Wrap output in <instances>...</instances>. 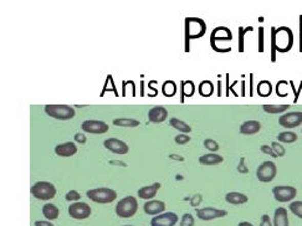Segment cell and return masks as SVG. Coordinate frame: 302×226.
Masks as SVG:
<instances>
[{
  "instance_id": "2e32d148",
  "label": "cell",
  "mask_w": 302,
  "mask_h": 226,
  "mask_svg": "<svg viewBox=\"0 0 302 226\" xmlns=\"http://www.w3.org/2000/svg\"><path fill=\"white\" fill-rule=\"evenodd\" d=\"M168 117V111L163 106H155L148 112V119L151 123H162Z\"/></svg>"
},
{
  "instance_id": "7dc6e473",
  "label": "cell",
  "mask_w": 302,
  "mask_h": 226,
  "mask_svg": "<svg viewBox=\"0 0 302 226\" xmlns=\"http://www.w3.org/2000/svg\"><path fill=\"white\" fill-rule=\"evenodd\" d=\"M237 170H239L240 173H248V168L245 167L244 158H241V160H240V164H239V167H237Z\"/></svg>"
},
{
  "instance_id": "6da1fadb",
  "label": "cell",
  "mask_w": 302,
  "mask_h": 226,
  "mask_svg": "<svg viewBox=\"0 0 302 226\" xmlns=\"http://www.w3.org/2000/svg\"><path fill=\"white\" fill-rule=\"evenodd\" d=\"M184 24H186V52H189L190 40L203 37L207 31V25L199 17H187Z\"/></svg>"
},
{
  "instance_id": "f6af8a7d",
  "label": "cell",
  "mask_w": 302,
  "mask_h": 226,
  "mask_svg": "<svg viewBox=\"0 0 302 226\" xmlns=\"http://www.w3.org/2000/svg\"><path fill=\"white\" fill-rule=\"evenodd\" d=\"M260 226H272V222H271V219H270L269 215H263L261 218V224Z\"/></svg>"
},
{
  "instance_id": "8d00e7d4",
  "label": "cell",
  "mask_w": 302,
  "mask_h": 226,
  "mask_svg": "<svg viewBox=\"0 0 302 226\" xmlns=\"http://www.w3.org/2000/svg\"><path fill=\"white\" fill-rule=\"evenodd\" d=\"M204 147L208 149V151L213 152V153H215V152L219 151V148H220L218 143H216L215 140H213V139H205L204 140Z\"/></svg>"
},
{
  "instance_id": "ee69618b",
  "label": "cell",
  "mask_w": 302,
  "mask_h": 226,
  "mask_svg": "<svg viewBox=\"0 0 302 226\" xmlns=\"http://www.w3.org/2000/svg\"><path fill=\"white\" fill-rule=\"evenodd\" d=\"M290 86L292 87V90H294V92H295V99H294V102H295V104H297L298 97H300V93H301V90H302V82H301V85H300V89H298V90L295 89L294 81H290Z\"/></svg>"
},
{
  "instance_id": "d590c367",
  "label": "cell",
  "mask_w": 302,
  "mask_h": 226,
  "mask_svg": "<svg viewBox=\"0 0 302 226\" xmlns=\"http://www.w3.org/2000/svg\"><path fill=\"white\" fill-rule=\"evenodd\" d=\"M289 209L294 215L302 219V201H292L291 204H290Z\"/></svg>"
},
{
  "instance_id": "836d02e7",
  "label": "cell",
  "mask_w": 302,
  "mask_h": 226,
  "mask_svg": "<svg viewBox=\"0 0 302 226\" xmlns=\"http://www.w3.org/2000/svg\"><path fill=\"white\" fill-rule=\"evenodd\" d=\"M249 31H253V26H248V28H239V52H244V37L245 34Z\"/></svg>"
},
{
  "instance_id": "4316f807",
  "label": "cell",
  "mask_w": 302,
  "mask_h": 226,
  "mask_svg": "<svg viewBox=\"0 0 302 226\" xmlns=\"http://www.w3.org/2000/svg\"><path fill=\"white\" fill-rule=\"evenodd\" d=\"M277 140H280V143H285V145H292L297 140V134L291 131L283 132L277 136Z\"/></svg>"
},
{
  "instance_id": "9c48e42d",
  "label": "cell",
  "mask_w": 302,
  "mask_h": 226,
  "mask_svg": "<svg viewBox=\"0 0 302 226\" xmlns=\"http://www.w3.org/2000/svg\"><path fill=\"white\" fill-rule=\"evenodd\" d=\"M69 215L75 220H85L91 215V207L86 202H74L69 207Z\"/></svg>"
},
{
  "instance_id": "603a6c76",
  "label": "cell",
  "mask_w": 302,
  "mask_h": 226,
  "mask_svg": "<svg viewBox=\"0 0 302 226\" xmlns=\"http://www.w3.org/2000/svg\"><path fill=\"white\" fill-rule=\"evenodd\" d=\"M223 157L222 155L216 154V153H209V154H204L199 158V163L203 164V166H216V164L223 163Z\"/></svg>"
},
{
  "instance_id": "ab89813d",
  "label": "cell",
  "mask_w": 302,
  "mask_h": 226,
  "mask_svg": "<svg viewBox=\"0 0 302 226\" xmlns=\"http://www.w3.org/2000/svg\"><path fill=\"white\" fill-rule=\"evenodd\" d=\"M271 148L274 149V152L276 153L277 157H284V155H285V148H284L278 142H272Z\"/></svg>"
},
{
  "instance_id": "3957f363",
  "label": "cell",
  "mask_w": 302,
  "mask_h": 226,
  "mask_svg": "<svg viewBox=\"0 0 302 226\" xmlns=\"http://www.w3.org/2000/svg\"><path fill=\"white\" fill-rule=\"evenodd\" d=\"M45 112L48 116L58 121H67L74 118L76 111L69 105H46Z\"/></svg>"
},
{
  "instance_id": "83f0119b",
  "label": "cell",
  "mask_w": 302,
  "mask_h": 226,
  "mask_svg": "<svg viewBox=\"0 0 302 226\" xmlns=\"http://www.w3.org/2000/svg\"><path fill=\"white\" fill-rule=\"evenodd\" d=\"M272 93V85L269 81H261L257 85V95L261 97H269Z\"/></svg>"
},
{
  "instance_id": "b9f144b4",
  "label": "cell",
  "mask_w": 302,
  "mask_h": 226,
  "mask_svg": "<svg viewBox=\"0 0 302 226\" xmlns=\"http://www.w3.org/2000/svg\"><path fill=\"white\" fill-rule=\"evenodd\" d=\"M174 140L177 145H187V143H189L190 137L187 136V134H179V136L175 137Z\"/></svg>"
},
{
  "instance_id": "74e56055",
  "label": "cell",
  "mask_w": 302,
  "mask_h": 226,
  "mask_svg": "<svg viewBox=\"0 0 302 226\" xmlns=\"http://www.w3.org/2000/svg\"><path fill=\"white\" fill-rule=\"evenodd\" d=\"M194 218L192 214H184L180 220V226H194Z\"/></svg>"
},
{
  "instance_id": "44dd1931",
  "label": "cell",
  "mask_w": 302,
  "mask_h": 226,
  "mask_svg": "<svg viewBox=\"0 0 302 226\" xmlns=\"http://www.w3.org/2000/svg\"><path fill=\"white\" fill-rule=\"evenodd\" d=\"M274 226H289V218H287V209L280 207L275 210L274 214Z\"/></svg>"
},
{
  "instance_id": "cb8c5ba5",
  "label": "cell",
  "mask_w": 302,
  "mask_h": 226,
  "mask_svg": "<svg viewBox=\"0 0 302 226\" xmlns=\"http://www.w3.org/2000/svg\"><path fill=\"white\" fill-rule=\"evenodd\" d=\"M180 87H182V97H180V102L184 104V96L186 97H192L194 95L195 92V85L193 81H182L180 82Z\"/></svg>"
},
{
  "instance_id": "1f68e13d",
  "label": "cell",
  "mask_w": 302,
  "mask_h": 226,
  "mask_svg": "<svg viewBox=\"0 0 302 226\" xmlns=\"http://www.w3.org/2000/svg\"><path fill=\"white\" fill-rule=\"evenodd\" d=\"M214 92V85L210 81H203L199 86V93L203 97L212 96Z\"/></svg>"
},
{
  "instance_id": "6f0895ef",
  "label": "cell",
  "mask_w": 302,
  "mask_h": 226,
  "mask_svg": "<svg viewBox=\"0 0 302 226\" xmlns=\"http://www.w3.org/2000/svg\"><path fill=\"white\" fill-rule=\"evenodd\" d=\"M125 226H132V225H125Z\"/></svg>"
},
{
  "instance_id": "11a10c76",
  "label": "cell",
  "mask_w": 302,
  "mask_h": 226,
  "mask_svg": "<svg viewBox=\"0 0 302 226\" xmlns=\"http://www.w3.org/2000/svg\"><path fill=\"white\" fill-rule=\"evenodd\" d=\"M237 226H254V225L250 224V222H248V221H243V222H240V224Z\"/></svg>"
},
{
  "instance_id": "8fae6325",
  "label": "cell",
  "mask_w": 302,
  "mask_h": 226,
  "mask_svg": "<svg viewBox=\"0 0 302 226\" xmlns=\"http://www.w3.org/2000/svg\"><path fill=\"white\" fill-rule=\"evenodd\" d=\"M82 131H85L86 133H91V134H104L108 132V125L105 122L101 121H85L82 122L81 125Z\"/></svg>"
},
{
  "instance_id": "9f6ffc18",
  "label": "cell",
  "mask_w": 302,
  "mask_h": 226,
  "mask_svg": "<svg viewBox=\"0 0 302 226\" xmlns=\"http://www.w3.org/2000/svg\"><path fill=\"white\" fill-rule=\"evenodd\" d=\"M169 157H171V158H174V159H179V160H184V159H183V158H182V157H178V155H173V154H172V155H169Z\"/></svg>"
},
{
  "instance_id": "c3c4849f",
  "label": "cell",
  "mask_w": 302,
  "mask_h": 226,
  "mask_svg": "<svg viewBox=\"0 0 302 226\" xmlns=\"http://www.w3.org/2000/svg\"><path fill=\"white\" fill-rule=\"evenodd\" d=\"M35 226H54V224L46 220H40V221H35Z\"/></svg>"
},
{
  "instance_id": "4dcf8cb0",
  "label": "cell",
  "mask_w": 302,
  "mask_h": 226,
  "mask_svg": "<svg viewBox=\"0 0 302 226\" xmlns=\"http://www.w3.org/2000/svg\"><path fill=\"white\" fill-rule=\"evenodd\" d=\"M113 125L118 127H138L139 121L132 118H117L113 121Z\"/></svg>"
},
{
  "instance_id": "e575fe53",
  "label": "cell",
  "mask_w": 302,
  "mask_h": 226,
  "mask_svg": "<svg viewBox=\"0 0 302 226\" xmlns=\"http://www.w3.org/2000/svg\"><path fill=\"white\" fill-rule=\"evenodd\" d=\"M275 31H276V28L275 26H272L271 28V49H270V52H271V55H270V58H271V63H275L276 61V44H275Z\"/></svg>"
},
{
  "instance_id": "bcb514c9",
  "label": "cell",
  "mask_w": 302,
  "mask_h": 226,
  "mask_svg": "<svg viewBox=\"0 0 302 226\" xmlns=\"http://www.w3.org/2000/svg\"><path fill=\"white\" fill-rule=\"evenodd\" d=\"M75 140H76V142L81 143V145H84V143H86V137H85L82 133H76L75 134Z\"/></svg>"
},
{
  "instance_id": "f907efd6",
  "label": "cell",
  "mask_w": 302,
  "mask_h": 226,
  "mask_svg": "<svg viewBox=\"0 0 302 226\" xmlns=\"http://www.w3.org/2000/svg\"><path fill=\"white\" fill-rule=\"evenodd\" d=\"M229 77H230V76H229V73H227V75H225V78H227V93H225V96L230 95V85H229Z\"/></svg>"
},
{
  "instance_id": "8992f818",
  "label": "cell",
  "mask_w": 302,
  "mask_h": 226,
  "mask_svg": "<svg viewBox=\"0 0 302 226\" xmlns=\"http://www.w3.org/2000/svg\"><path fill=\"white\" fill-rule=\"evenodd\" d=\"M31 194L37 200H51L55 198L57 190L54 184L49 183V181H37L31 187Z\"/></svg>"
},
{
  "instance_id": "db71d44e",
  "label": "cell",
  "mask_w": 302,
  "mask_h": 226,
  "mask_svg": "<svg viewBox=\"0 0 302 226\" xmlns=\"http://www.w3.org/2000/svg\"><path fill=\"white\" fill-rule=\"evenodd\" d=\"M241 96H245V81H241Z\"/></svg>"
},
{
  "instance_id": "484cf974",
  "label": "cell",
  "mask_w": 302,
  "mask_h": 226,
  "mask_svg": "<svg viewBox=\"0 0 302 226\" xmlns=\"http://www.w3.org/2000/svg\"><path fill=\"white\" fill-rule=\"evenodd\" d=\"M290 108V105H263V110L266 113L271 114H278L285 112Z\"/></svg>"
},
{
  "instance_id": "f1b7e54d",
  "label": "cell",
  "mask_w": 302,
  "mask_h": 226,
  "mask_svg": "<svg viewBox=\"0 0 302 226\" xmlns=\"http://www.w3.org/2000/svg\"><path fill=\"white\" fill-rule=\"evenodd\" d=\"M169 123H171L172 127H174L177 131L182 132V133H189V132H192V128H190L189 125H187L186 122L180 121V119L178 118H172L171 121H169Z\"/></svg>"
},
{
  "instance_id": "7bdbcfd3",
  "label": "cell",
  "mask_w": 302,
  "mask_h": 226,
  "mask_svg": "<svg viewBox=\"0 0 302 226\" xmlns=\"http://www.w3.org/2000/svg\"><path fill=\"white\" fill-rule=\"evenodd\" d=\"M259 52H264V28H259Z\"/></svg>"
},
{
  "instance_id": "ba28073f",
  "label": "cell",
  "mask_w": 302,
  "mask_h": 226,
  "mask_svg": "<svg viewBox=\"0 0 302 226\" xmlns=\"http://www.w3.org/2000/svg\"><path fill=\"white\" fill-rule=\"evenodd\" d=\"M275 200L278 202H289L294 200L297 195V189L291 186H276L272 189Z\"/></svg>"
},
{
  "instance_id": "9a60e30c",
  "label": "cell",
  "mask_w": 302,
  "mask_h": 226,
  "mask_svg": "<svg viewBox=\"0 0 302 226\" xmlns=\"http://www.w3.org/2000/svg\"><path fill=\"white\" fill-rule=\"evenodd\" d=\"M105 148L112 152L114 154H127L128 153V146L122 140L117 139V138H108L104 142Z\"/></svg>"
},
{
  "instance_id": "277c9868",
  "label": "cell",
  "mask_w": 302,
  "mask_h": 226,
  "mask_svg": "<svg viewBox=\"0 0 302 226\" xmlns=\"http://www.w3.org/2000/svg\"><path fill=\"white\" fill-rule=\"evenodd\" d=\"M138 210V201L134 196H126L122 200H119L116 205V214L119 218L128 219L136 215Z\"/></svg>"
},
{
  "instance_id": "5b68a950",
  "label": "cell",
  "mask_w": 302,
  "mask_h": 226,
  "mask_svg": "<svg viewBox=\"0 0 302 226\" xmlns=\"http://www.w3.org/2000/svg\"><path fill=\"white\" fill-rule=\"evenodd\" d=\"M87 198L97 204H111L117 199V193L110 188H97V189L87 190Z\"/></svg>"
},
{
  "instance_id": "ac0fdd59",
  "label": "cell",
  "mask_w": 302,
  "mask_h": 226,
  "mask_svg": "<svg viewBox=\"0 0 302 226\" xmlns=\"http://www.w3.org/2000/svg\"><path fill=\"white\" fill-rule=\"evenodd\" d=\"M55 153H56L58 157H72V155L77 153V147L72 142L63 143V145H58L55 147Z\"/></svg>"
},
{
  "instance_id": "f35d334b",
  "label": "cell",
  "mask_w": 302,
  "mask_h": 226,
  "mask_svg": "<svg viewBox=\"0 0 302 226\" xmlns=\"http://www.w3.org/2000/svg\"><path fill=\"white\" fill-rule=\"evenodd\" d=\"M65 199L67 201L77 202V200H80L81 199V195H80V193L76 192V190H70V192L65 195Z\"/></svg>"
},
{
  "instance_id": "52a82bcc",
  "label": "cell",
  "mask_w": 302,
  "mask_h": 226,
  "mask_svg": "<svg viewBox=\"0 0 302 226\" xmlns=\"http://www.w3.org/2000/svg\"><path fill=\"white\" fill-rule=\"evenodd\" d=\"M277 168L274 161L266 160L259 166L256 170V177L261 183H270L276 177Z\"/></svg>"
},
{
  "instance_id": "f546056e",
  "label": "cell",
  "mask_w": 302,
  "mask_h": 226,
  "mask_svg": "<svg viewBox=\"0 0 302 226\" xmlns=\"http://www.w3.org/2000/svg\"><path fill=\"white\" fill-rule=\"evenodd\" d=\"M162 93L166 97H173L177 93V85L173 81H166L162 86Z\"/></svg>"
},
{
  "instance_id": "7a4b0ae2",
  "label": "cell",
  "mask_w": 302,
  "mask_h": 226,
  "mask_svg": "<svg viewBox=\"0 0 302 226\" xmlns=\"http://www.w3.org/2000/svg\"><path fill=\"white\" fill-rule=\"evenodd\" d=\"M275 44L278 52H287L294 46V32L287 26H280L275 31Z\"/></svg>"
},
{
  "instance_id": "d4e9b609",
  "label": "cell",
  "mask_w": 302,
  "mask_h": 226,
  "mask_svg": "<svg viewBox=\"0 0 302 226\" xmlns=\"http://www.w3.org/2000/svg\"><path fill=\"white\" fill-rule=\"evenodd\" d=\"M60 210L56 205L54 204H45L43 207V215L48 220H56L58 218Z\"/></svg>"
},
{
  "instance_id": "ffe728a7",
  "label": "cell",
  "mask_w": 302,
  "mask_h": 226,
  "mask_svg": "<svg viewBox=\"0 0 302 226\" xmlns=\"http://www.w3.org/2000/svg\"><path fill=\"white\" fill-rule=\"evenodd\" d=\"M261 129V123L257 121H246L240 126V133L245 136H251V134L259 133Z\"/></svg>"
},
{
  "instance_id": "f5cc1de1",
  "label": "cell",
  "mask_w": 302,
  "mask_h": 226,
  "mask_svg": "<svg viewBox=\"0 0 302 226\" xmlns=\"http://www.w3.org/2000/svg\"><path fill=\"white\" fill-rule=\"evenodd\" d=\"M218 96H222V81H218Z\"/></svg>"
},
{
  "instance_id": "7c38bea8",
  "label": "cell",
  "mask_w": 302,
  "mask_h": 226,
  "mask_svg": "<svg viewBox=\"0 0 302 226\" xmlns=\"http://www.w3.org/2000/svg\"><path fill=\"white\" fill-rule=\"evenodd\" d=\"M228 214L227 210L216 209V208H203L196 210V216L203 221H210V220L223 218Z\"/></svg>"
},
{
  "instance_id": "5bb4252c",
  "label": "cell",
  "mask_w": 302,
  "mask_h": 226,
  "mask_svg": "<svg viewBox=\"0 0 302 226\" xmlns=\"http://www.w3.org/2000/svg\"><path fill=\"white\" fill-rule=\"evenodd\" d=\"M233 40V34L230 29L227 26H218L215 28L210 35V45H215L219 41H231Z\"/></svg>"
},
{
  "instance_id": "7402d4cb",
  "label": "cell",
  "mask_w": 302,
  "mask_h": 226,
  "mask_svg": "<svg viewBox=\"0 0 302 226\" xmlns=\"http://www.w3.org/2000/svg\"><path fill=\"white\" fill-rule=\"evenodd\" d=\"M225 200L231 205H243L245 204V202H248V196L243 193L231 192L225 195Z\"/></svg>"
},
{
  "instance_id": "d6986e66",
  "label": "cell",
  "mask_w": 302,
  "mask_h": 226,
  "mask_svg": "<svg viewBox=\"0 0 302 226\" xmlns=\"http://www.w3.org/2000/svg\"><path fill=\"white\" fill-rule=\"evenodd\" d=\"M160 188V183H154L152 186H146L142 187L138 190V196L143 200H149V199H153L157 195L158 190Z\"/></svg>"
},
{
  "instance_id": "d6a6232c",
  "label": "cell",
  "mask_w": 302,
  "mask_h": 226,
  "mask_svg": "<svg viewBox=\"0 0 302 226\" xmlns=\"http://www.w3.org/2000/svg\"><path fill=\"white\" fill-rule=\"evenodd\" d=\"M105 92H114V95L118 96V92H117V89H116V85H114V81H113L112 76L111 75L107 76L106 82H105V86H104V89H102L101 97L105 95Z\"/></svg>"
},
{
  "instance_id": "e0dca14e",
  "label": "cell",
  "mask_w": 302,
  "mask_h": 226,
  "mask_svg": "<svg viewBox=\"0 0 302 226\" xmlns=\"http://www.w3.org/2000/svg\"><path fill=\"white\" fill-rule=\"evenodd\" d=\"M143 210L148 215H160L166 210V204L160 200H149L143 205Z\"/></svg>"
},
{
  "instance_id": "30bf717a",
  "label": "cell",
  "mask_w": 302,
  "mask_h": 226,
  "mask_svg": "<svg viewBox=\"0 0 302 226\" xmlns=\"http://www.w3.org/2000/svg\"><path fill=\"white\" fill-rule=\"evenodd\" d=\"M280 126L284 128H295L302 125V112L301 111H295V112H289L283 114L278 119Z\"/></svg>"
},
{
  "instance_id": "681fc988",
  "label": "cell",
  "mask_w": 302,
  "mask_h": 226,
  "mask_svg": "<svg viewBox=\"0 0 302 226\" xmlns=\"http://www.w3.org/2000/svg\"><path fill=\"white\" fill-rule=\"evenodd\" d=\"M300 52H302V15H300Z\"/></svg>"
},
{
  "instance_id": "4fadbf2b",
  "label": "cell",
  "mask_w": 302,
  "mask_h": 226,
  "mask_svg": "<svg viewBox=\"0 0 302 226\" xmlns=\"http://www.w3.org/2000/svg\"><path fill=\"white\" fill-rule=\"evenodd\" d=\"M178 215L175 213H163L154 216L151 221V226H175L178 222Z\"/></svg>"
},
{
  "instance_id": "60d3db41",
  "label": "cell",
  "mask_w": 302,
  "mask_h": 226,
  "mask_svg": "<svg viewBox=\"0 0 302 226\" xmlns=\"http://www.w3.org/2000/svg\"><path fill=\"white\" fill-rule=\"evenodd\" d=\"M261 152H263L264 154H268V155H270V157H272V158H277V155L274 152V149L271 148V146H268V145L261 146Z\"/></svg>"
},
{
  "instance_id": "816d5d0a",
  "label": "cell",
  "mask_w": 302,
  "mask_h": 226,
  "mask_svg": "<svg viewBox=\"0 0 302 226\" xmlns=\"http://www.w3.org/2000/svg\"><path fill=\"white\" fill-rule=\"evenodd\" d=\"M253 81H254V75L250 73V96H254V89H253Z\"/></svg>"
}]
</instances>
